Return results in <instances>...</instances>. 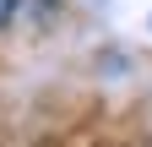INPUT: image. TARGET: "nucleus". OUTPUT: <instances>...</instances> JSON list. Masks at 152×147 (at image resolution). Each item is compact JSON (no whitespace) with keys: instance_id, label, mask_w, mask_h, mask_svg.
I'll return each mask as SVG.
<instances>
[{"instance_id":"nucleus-1","label":"nucleus","mask_w":152,"mask_h":147,"mask_svg":"<svg viewBox=\"0 0 152 147\" xmlns=\"http://www.w3.org/2000/svg\"><path fill=\"white\" fill-rule=\"evenodd\" d=\"M11 11H16V0H0V27L11 22Z\"/></svg>"}]
</instances>
